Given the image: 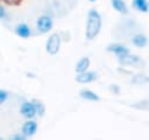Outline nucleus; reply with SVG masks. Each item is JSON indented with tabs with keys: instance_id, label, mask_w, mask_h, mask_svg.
I'll return each mask as SVG.
<instances>
[{
	"instance_id": "14",
	"label": "nucleus",
	"mask_w": 149,
	"mask_h": 140,
	"mask_svg": "<svg viewBox=\"0 0 149 140\" xmlns=\"http://www.w3.org/2000/svg\"><path fill=\"white\" fill-rule=\"evenodd\" d=\"M132 5L137 12H142V13L148 12V0H133Z\"/></svg>"
},
{
	"instance_id": "4",
	"label": "nucleus",
	"mask_w": 149,
	"mask_h": 140,
	"mask_svg": "<svg viewBox=\"0 0 149 140\" xmlns=\"http://www.w3.org/2000/svg\"><path fill=\"white\" fill-rule=\"evenodd\" d=\"M37 131H38V123L35 121V118L26 120V121L22 124V127H21V134H24L26 139L35 136Z\"/></svg>"
},
{
	"instance_id": "3",
	"label": "nucleus",
	"mask_w": 149,
	"mask_h": 140,
	"mask_svg": "<svg viewBox=\"0 0 149 140\" xmlns=\"http://www.w3.org/2000/svg\"><path fill=\"white\" fill-rule=\"evenodd\" d=\"M60 45H61V37L58 34H53L48 41H47V45H45V50L48 54L51 55H56L58 51H60Z\"/></svg>"
},
{
	"instance_id": "1",
	"label": "nucleus",
	"mask_w": 149,
	"mask_h": 140,
	"mask_svg": "<svg viewBox=\"0 0 149 140\" xmlns=\"http://www.w3.org/2000/svg\"><path fill=\"white\" fill-rule=\"evenodd\" d=\"M102 26V19L101 15L98 13L97 9H91L88 12V18H86V40H95L97 35L100 34Z\"/></svg>"
},
{
	"instance_id": "6",
	"label": "nucleus",
	"mask_w": 149,
	"mask_h": 140,
	"mask_svg": "<svg viewBox=\"0 0 149 140\" xmlns=\"http://www.w3.org/2000/svg\"><path fill=\"white\" fill-rule=\"evenodd\" d=\"M19 111H21V115L26 120H32L37 117L35 114V108H34V104L32 101H24L19 107Z\"/></svg>"
},
{
	"instance_id": "24",
	"label": "nucleus",
	"mask_w": 149,
	"mask_h": 140,
	"mask_svg": "<svg viewBox=\"0 0 149 140\" xmlns=\"http://www.w3.org/2000/svg\"><path fill=\"white\" fill-rule=\"evenodd\" d=\"M0 140H5V139H2V137H0Z\"/></svg>"
},
{
	"instance_id": "8",
	"label": "nucleus",
	"mask_w": 149,
	"mask_h": 140,
	"mask_svg": "<svg viewBox=\"0 0 149 140\" xmlns=\"http://www.w3.org/2000/svg\"><path fill=\"white\" fill-rule=\"evenodd\" d=\"M118 63L121 66H134V67L136 66H143L142 58L137 57V55H133L132 53L127 54V55H124V57H121V58H118Z\"/></svg>"
},
{
	"instance_id": "15",
	"label": "nucleus",
	"mask_w": 149,
	"mask_h": 140,
	"mask_svg": "<svg viewBox=\"0 0 149 140\" xmlns=\"http://www.w3.org/2000/svg\"><path fill=\"white\" fill-rule=\"evenodd\" d=\"M148 82H149V78L146 75H143V73H137V75H134L132 78V83L133 85H146Z\"/></svg>"
},
{
	"instance_id": "7",
	"label": "nucleus",
	"mask_w": 149,
	"mask_h": 140,
	"mask_svg": "<svg viewBox=\"0 0 149 140\" xmlns=\"http://www.w3.org/2000/svg\"><path fill=\"white\" fill-rule=\"evenodd\" d=\"M107 51H108V53H113V54H116L118 58H121V57H124V55L130 54V50H129V47H126L124 44H118V42L108 44V45H107Z\"/></svg>"
},
{
	"instance_id": "9",
	"label": "nucleus",
	"mask_w": 149,
	"mask_h": 140,
	"mask_svg": "<svg viewBox=\"0 0 149 140\" xmlns=\"http://www.w3.org/2000/svg\"><path fill=\"white\" fill-rule=\"evenodd\" d=\"M15 34H16L18 37L26 40V38H29V37L32 35V29L29 28L28 24H18V25L15 26Z\"/></svg>"
},
{
	"instance_id": "5",
	"label": "nucleus",
	"mask_w": 149,
	"mask_h": 140,
	"mask_svg": "<svg viewBox=\"0 0 149 140\" xmlns=\"http://www.w3.org/2000/svg\"><path fill=\"white\" fill-rule=\"evenodd\" d=\"M98 79V73L97 72H92V70H85V72L82 73H76V78H74V80H76L78 83H92Z\"/></svg>"
},
{
	"instance_id": "10",
	"label": "nucleus",
	"mask_w": 149,
	"mask_h": 140,
	"mask_svg": "<svg viewBox=\"0 0 149 140\" xmlns=\"http://www.w3.org/2000/svg\"><path fill=\"white\" fill-rule=\"evenodd\" d=\"M132 44L137 48H145L146 44H148V38L145 34H134L132 37Z\"/></svg>"
},
{
	"instance_id": "16",
	"label": "nucleus",
	"mask_w": 149,
	"mask_h": 140,
	"mask_svg": "<svg viewBox=\"0 0 149 140\" xmlns=\"http://www.w3.org/2000/svg\"><path fill=\"white\" fill-rule=\"evenodd\" d=\"M32 104H34V108H35V114H37V117H42L44 112H45V107H44V104H42L41 101H38V99H32Z\"/></svg>"
},
{
	"instance_id": "22",
	"label": "nucleus",
	"mask_w": 149,
	"mask_h": 140,
	"mask_svg": "<svg viewBox=\"0 0 149 140\" xmlns=\"http://www.w3.org/2000/svg\"><path fill=\"white\" fill-rule=\"evenodd\" d=\"M3 3H8V5H18L21 0H2Z\"/></svg>"
},
{
	"instance_id": "11",
	"label": "nucleus",
	"mask_w": 149,
	"mask_h": 140,
	"mask_svg": "<svg viewBox=\"0 0 149 140\" xmlns=\"http://www.w3.org/2000/svg\"><path fill=\"white\" fill-rule=\"evenodd\" d=\"M79 96H81L82 99H85V101H91V102H98V101H100L98 94H95V92L91 91V89H82V91L79 92Z\"/></svg>"
},
{
	"instance_id": "21",
	"label": "nucleus",
	"mask_w": 149,
	"mask_h": 140,
	"mask_svg": "<svg viewBox=\"0 0 149 140\" xmlns=\"http://www.w3.org/2000/svg\"><path fill=\"white\" fill-rule=\"evenodd\" d=\"M113 94H120V86L118 85H110V88H108Z\"/></svg>"
},
{
	"instance_id": "20",
	"label": "nucleus",
	"mask_w": 149,
	"mask_h": 140,
	"mask_svg": "<svg viewBox=\"0 0 149 140\" xmlns=\"http://www.w3.org/2000/svg\"><path fill=\"white\" fill-rule=\"evenodd\" d=\"M9 140H28V139H26L24 134H21V133H16V134H13V136H12Z\"/></svg>"
},
{
	"instance_id": "19",
	"label": "nucleus",
	"mask_w": 149,
	"mask_h": 140,
	"mask_svg": "<svg viewBox=\"0 0 149 140\" xmlns=\"http://www.w3.org/2000/svg\"><path fill=\"white\" fill-rule=\"evenodd\" d=\"M134 108H140V110H149L148 107V101H143V102H139V104H133Z\"/></svg>"
},
{
	"instance_id": "13",
	"label": "nucleus",
	"mask_w": 149,
	"mask_h": 140,
	"mask_svg": "<svg viewBox=\"0 0 149 140\" xmlns=\"http://www.w3.org/2000/svg\"><path fill=\"white\" fill-rule=\"evenodd\" d=\"M111 6L114 8V10H117L121 15H127V12H129L124 0H111Z\"/></svg>"
},
{
	"instance_id": "18",
	"label": "nucleus",
	"mask_w": 149,
	"mask_h": 140,
	"mask_svg": "<svg viewBox=\"0 0 149 140\" xmlns=\"http://www.w3.org/2000/svg\"><path fill=\"white\" fill-rule=\"evenodd\" d=\"M6 18H8V12H6L5 6L0 3V21H3V19H6Z\"/></svg>"
},
{
	"instance_id": "12",
	"label": "nucleus",
	"mask_w": 149,
	"mask_h": 140,
	"mask_svg": "<svg viewBox=\"0 0 149 140\" xmlns=\"http://www.w3.org/2000/svg\"><path fill=\"white\" fill-rule=\"evenodd\" d=\"M89 64H91L89 57H82V58H79L76 66H74V70H76V73H82L85 70H89Z\"/></svg>"
},
{
	"instance_id": "23",
	"label": "nucleus",
	"mask_w": 149,
	"mask_h": 140,
	"mask_svg": "<svg viewBox=\"0 0 149 140\" xmlns=\"http://www.w3.org/2000/svg\"><path fill=\"white\" fill-rule=\"evenodd\" d=\"M89 2H92V3H94V2H98V0H89Z\"/></svg>"
},
{
	"instance_id": "2",
	"label": "nucleus",
	"mask_w": 149,
	"mask_h": 140,
	"mask_svg": "<svg viewBox=\"0 0 149 140\" xmlns=\"http://www.w3.org/2000/svg\"><path fill=\"white\" fill-rule=\"evenodd\" d=\"M53 18L50 16V15H47V13H44V15H41L38 19H37V31L40 32V34H47V32H50L51 29H53Z\"/></svg>"
},
{
	"instance_id": "17",
	"label": "nucleus",
	"mask_w": 149,
	"mask_h": 140,
	"mask_svg": "<svg viewBox=\"0 0 149 140\" xmlns=\"http://www.w3.org/2000/svg\"><path fill=\"white\" fill-rule=\"evenodd\" d=\"M9 96H10V94L6 89H0V105H3L9 99Z\"/></svg>"
}]
</instances>
